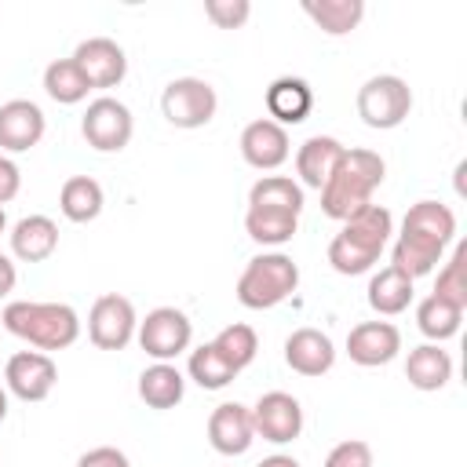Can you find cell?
Here are the masks:
<instances>
[{
    "label": "cell",
    "instance_id": "cell-1",
    "mask_svg": "<svg viewBox=\"0 0 467 467\" xmlns=\"http://www.w3.org/2000/svg\"><path fill=\"white\" fill-rule=\"evenodd\" d=\"M452 241H456V215H452V208L441 204V201H416L405 212L401 230L394 237L390 266H398L412 281L427 277L445 259V248Z\"/></svg>",
    "mask_w": 467,
    "mask_h": 467
},
{
    "label": "cell",
    "instance_id": "cell-2",
    "mask_svg": "<svg viewBox=\"0 0 467 467\" xmlns=\"http://www.w3.org/2000/svg\"><path fill=\"white\" fill-rule=\"evenodd\" d=\"M387 179V164L376 150H365V146H347L343 157L336 161L328 182L317 190L321 193V212L336 223L350 219L354 212H361L365 204H372V193L383 186Z\"/></svg>",
    "mask_w": 467,
    "mask_h": 467
},
{
    "label": "cell",
    "instance_id": "cell-3",
    "mask_svg": "<svg viewBox=\"0 0 467 467\" xmlns=\"http://www.w3.org/2000/svg\"><path fill=\"white\" fill-rule=\"evenodd\" d=\"M394 234V215L383 204H365L361 212H354L350 219H343L339 234L328 241V266L343 277H358L368 274L383 248L390 244Z\"/></svg>",
    "mask_w": 467,
    "mask_h": 467
},
{
    "label": "cell",
    "instance_id": "cell-4",
    "mask_svg": "<svg viewBox=\"0 0 467 467\" xmlns=\"http://www.w3.org/2000/svg\"><path fill=\"white\" fill-rule=\"evenodd\" d=\"M4 328L18 339H26L36 350H66L80 336V314L69 303H36V299H15L0 314Z\"/></svg>",
    "mask_w": 467,
    "mask_h": 467
},
{
    "label": "cell",
    "instance_id": "cell-5",
    "mask_svg": "<svg viewBox=\"0 0 467 467\" xmlns=\"http://www.w3.org/2000/svg\"><path fill=\"white\" fill-rule=\"evenodd\" d=\"M299 288V266L285 252H259L237 277V303L248 310H270Z\"/></svg>",
    "mask_w": 467,
    "mask_h": 467
},
{
    "label": "cell",
    "instance_id": "cell-6",
    "mask_svg": "<svg viewBox=\"0 0 467 467\" xmlns=\"http://www.w3.org/2000/svg\"><path fill=\"white\" fill-rule=\"evenodd\" d=\"M354 106H358L361 124L376 131H390L405 124V117L412 113V88L394 73H376L358 88Z\"/></svg>",
    "mask_w": 467,
    "mask_h": 467
},
{
    "label": "cell",
    "instance_id": "cell-7",
    "mask_svg": "<svg viewBox=\"0 0 467 467\" xmlns=\"http://www.w3.org/2000/svg\"><path fill=\"white\" fill-rule=\"evenodd\" d=\"M215 109H219V95L201 77H175L161 91V113L171 128H182V131L204 128L212 124Z\"/></svg>",
    "mask_w": 467,
    "mask_h": 467
},
{
    "label": "cell",
    "instance_id": "cell-8",
    "mask_svg": "<svg viewBox=\"0 0 467 467\" xmlns=\"http://www.w3.org/2000/svg\"><path fill=\"white\" fill-rule=\"evenodd\" d=\"M131 131H135V117L113 95L91 99L80 117V135L95 153H120L131 142Z\"/></svg>",
    "mask_w": 467,
    "mask_h": 467
},
{
    "label": "cell",
    "instance_id": "cell-9",
    "mask_svg": "<svg viewBox=\"0 0 467 467\" xmlns=\"http://www.w3.org/2000/svg\"><path fill=\"white\" fill-rule=\"evenodd\" d=\"M135 339L153 361H175L193 343V321L179 306H157L139 321Z\"/></svg>",
    "mask_w": 467,
    "mask_h": 467
},
{
    "label": "cell",
    "instance_id": "cell-10",
    "mask_svg": "<svg viewBox=\"0 0 467 467\" xmlns=\"http://www.w3.org/2000/svg\"><path fill=\"white\" fill-rule=\"evenodd\" d=\"M135 328H139V314L131 299L120 292L99 296L88 310V339L99 350H124L135 339Z\"/></svg>",
    "mask_w": 467,
    "mask_h": 467
},
{
    "label": "cell",
    "instance_id": "cell-11",
    "mask_svg": "<svg viewBox=\"0 0 467 467\" xmlns=\"http://www.w3.org/2000/svg\"><path fill=\"white\" fill-rule=\"evenodd\" d=\"M252 427H255V438H263L270 445L296 441L303 434V405H299V398H292L288 390L259 394V401L252 405Z\"/></svg>",
    "mask_w": 467,
    "mask_h": 467
},
{
    "label": "cell",
    "instance_id": "cell-12",
    "mask_svg": "<svg viewBox=\"0 0 467 467\" xmlns=\"http://www.w3.org/2000/svg\"><path fill=\"white\" fill-rule=\"evenodd\" d=\"M4 383L18 401H44L58 383V365L44 350H18L7 358Z\"/></svg>",
    "mask_w": 467,
    "mask_h": 467
},
{
    "label": "cell",
    "instance_id": "cell-13",
    "mask_svg": "<svg viewBox=\"0 0 467 467\" xmlns=\"http://www.w3.org/2000/svg\"><path fill=\"white\" fill-rule=\"evenodd\" d=\"M69 58L77 62V69L84 73V80H88L91 91L95 88H102V91L106 88H117L128 77V55L109 36H88V40H80Z\"/></svg>",
    "mask_w": 467,
    "mask_h": 467
},
{
    "label": "cell",
    "instance_id": "cell-14",
    "mask_svg": "<svg viewBox=\"0 0 467 467\" xmlns=\"http://www.w3.org/2000/svg\"><path fill=\"white\" fill-rule=\"evenodd\" d=\"M241 157L248 168L255 171H274L281 168L288 157H292V142H288V131L281 124H274L270 117H259V120H248L244 131H241Z\"/></svg>",
    "mask_w": 467,
    "mask_h": 467
},
{
    "label": "cell",
    "instance_id": "cell-15",
    "mask_svg": "<svg viewBox=\"0 0 467 467\" xmlns=\"http://www.w3.org/2000/svg\"><path fill=\"white\" fill-rule=\"evenodd\" d=\"M47 131V117L33 99H7L0 106V153H26Z\"/></svg>",
    "mask_w": 467,
    "mask_h": 467
},
{
    "label": "cell",
    "instance_id": "cell-16",
    "mask_svg": "<svg viewBox=\"0 0 467 467\" xmlns=\"http://www.w3.org/2000/svg\"><path fill=\"white\" fill-rule=\"evenodd\" d=\"M401 350V332L390 321H361L347 332V358L361 368L390 365Z\"/></svg>",
    "mask_w": 467,
    "mask_h": 467
},
{
    "label": "cell",
    "instance_id": "cell-17",
    "mask_svg": "<svg viewBox=\"0 0 467 467\" xmlns=\"http://www.w3.org/2000/svg\"><path fill=\"white\" fill-rule=\"evenodd\" d=\"M208 441L219 456H244L255 441L252 409L241 401H223L208 416Z\"/></svg>",
    "mask_w": 467,
    "mask_h": 467
},
{
    "label": "cell",
    "instance_id": "cell-18",
    "mask_svg": "<svg viewBox=\"0 0 467 467\" xmlns=\"http://www.w3.org/2000/svg\"><path fill=\"white\" fill-rule=\"evenodd\" d=\"M285 365L299 376H325L332 365H336V343L328 332L321 328H296L288 339H285Z\"/></svg>",
    "mask_w": 467,
    "mask_h": 467
},
{
    "label": "cell",
    "instance_id": "cell-19",
    "mask_svg": "<svg viewBox=\"0 0 467 467\" xmlns=\"http://www.w3.org/2000/svg\"><path fill=\"white\" fill-rule=\"evenodd\" d=\"M314 109V91L303 77H277L266 88V113L274 124L288 128V124H303Z\"/></svg>",
    "mask_w": 467,
    "mask_h": 467
},
{
    "label": "cell",
    "instance_id": "cell-20",
    "mask_svg": "<svg viewBox=\"0 0 467 467\" xmlns=\"http://www.w3.org/2000/svg\"><path fill=\"white\" fill-rule=\"evenodd\" d=\"M58 248V226L51 215H22L11 226V255L22 263H44Z\"/></svg>",
    "mask_w": 467,
    "mask_h": 467
},
{
    "label": "cell",
    "instance_id": "cell-21",
    "mask_svg": "<svg viewBox=\"0 0 467 467\" xmlns=\"http://www.w3.org/2000/svg\"><path fill=\"white\" fill-rule=\"evenodd\" d=\"M343 142L332 139V135H310L299 150H296V175H299V186H310V190H321L336 168V161L343 157Z\"/></svg>",
    "mask_w": 467,
    "mask_h": 467
},
{
    "label": "cell",
    "instance_id": "cell-22",
    "mask_svg": "<svg viewBox=\"0 0 467 467\" xmlns=\"http://www.w3.org/2000/svg\"><path fill=\"white\" fill-rule=\"evenodd\" d=\"M416 296V281L409 274H401L398 266H383L379 274L368 277V288H365V299L368 306L379 314V317H398L409 310Z\"/></svg>",
    "mask_w": 467,
    "mask_h": 467
},
{
    "label": "cell",
    "instance_id": "cell-23",
    "mask_svg": "<svg viewBox=\"0 0 467 467\" xmlns=\"http://www.w3.org/2000/svg\"><path fill=\"white\" fill-rule=\"evenodd\" d=\"M405 379L416 390H441L452 379V354L441 343H420L405 358Z\"/></svg>",
    "mask_w": 467,
    "mask_h": 467
},
{
    "label": "cell",
    "instance_id": "cell-24",
    "mask_svg": "<svg viewBox=\"0 0 467 467\" xmlns=\"http://www.w3.org/2000/svg\"><path fill=\"white\" fill-rule=\"evenodd\" d=\"M182 394H186V376L171 361H153V365H146L139 372V398L150 409L168 412V409H175L182 401Z\"/></svg>",
    "mask_w": 467,
    "mask_h": 467
},
{
    "label": "cell",
    "instance_id": "cell-25",
    "mask_svg": "<svg viewBox=\"0 0 467 467\" xmlns=\"http://www.w3.org/2000/svg\"><path fill=\"white\" fill-rule=\"evenodd\" d=\"M102 204H106V193L99 186V179L91 175H69L58 190V208L69 223H91L102 215Z\"/></svg>",
    "mask_w": 467,
    "mask_h": 467
},
{
    "label": "cell",
    "instance_id": "cell-26",
    "mask_svg": "<svg viewBox=\"0 0 467 467\" xmlns=\"http://www.w3.org/2000/svg\"><path fill=\"white\" fill-rule=\"evenodd\" d=\"M303 15L328 36H347L361 26L365 4L361 0H303Z\"/></svg>",
    "mask_w": 467,
    "mask_h": 467
},
{
    "label": "cell",
    "instance_id": "cell-27",
    "mask_svg": "<svg viewBox=\"0 0 467 467\" xmlns=\"http://www.w3.org/2000/svg\"><path fill=\"white\" fill-rule=\"evenodd\" d=\"M299 230V215L296 212H285V208H252L244 212V234L255 241V244H288Z\"/></svg>",
    "mask_w": 467,
    "mask_h": 467
},
{
    "label": "cell",
    "instance_id": "cell-28",
    "mask_svg": "<svg viewBox=\"0 0 467 467\" xmlns=\"http://www.w3.org/2000/svg\"><path fill=\"white\" fill-rule=\"evenodd\" d=\"M460 321H463V310L452 306L449 299L434 296V292H431L427 299H420V306H416V328H420L431 343L452 339V336L460 332Z\"/></svg>",
    "mask_w": 467,
    "mask_h": 467
},
{
    "label": "cell",
    "instance_id": "cell-29",
    "mask_svg": "<svg viewBox=\"0 0 467 467\" xmlns=\"http://www.w3.org/2000/svg\"><path fill=\"white\" fill-rule=\"evenodd\" d=\"M248 204L252 208H285V212H303V186L292 175H263L252 182L248 190Z\"/></svg>",
    "mask_w": 467,
    "mask_h": 467
},
{
    "label": "cell",
    "instance_id": "cell-30",
    "mask_svg": "<svg viewBox=\"0 0 467 467\" xmlns=\"http://www.w3.org/2000/svg\"><path fill=\"white\" fill-rule=\"evenodd\" d=\"M44 91H47V99L58 102V106H77V102L88 99L91 88H88V80H84V73L77 69L73 58H55V62H47V69H44Z\"/></svg>",
    "mask_w": 467,
    "mask_h": 467
},
{
    "label": "cell",
    "instance_id": "cell-31",
    "mask_svg": "<svg viewBox=\"0 0 467 467\" xmlns=\"http://www.w3.org/2000/svg\"><path fill=\"white\" fill-rule=\"evenodd\" d=\"M212 347L219 350V358L241 376L252 361H255V354H259V336H255V328L252 325H244V321H234V325H226V328H219V336L212 339Z\"/></svg>",
    "mask_w": 467,
    "mask_h": 467
},
{
    "label": "cell",
    "instance_id": "cell-32",
    "mask_svg": "<svg viewBox=\"0 0 467 467\" xmlns=\"http://www.w3.org/2000/svg\"><path fill=\"white\" fill-rule=\"evenodd\" d=\"M186 372L190 379L201 387V390H223L237 379V372L219 358V350L212 343H201L197 350H190V361H186Z\"/></svg>",
    "mask_w": 467,
    "mask_h": 467
},
{
    "label": "cell",
    "instance_id": "cell-33",
    "mask_svg": "<svg viewBox=\"0 0 467 467\" xmlns=\"http://www.w3.org/2000/svg\"><path fill=\"white\" fill-rule=\"evenodd\" d=\"M463 266H467V244L456 241V244H452V255L441 263L438 281H434V296L449 299V303L460 306V310H467V281H463Z\"/></svg>",
    "mask_w": 467,
    "mask_h": 467
},
{
    "label": "cell",
    "instance_id": "cell-34",
    "mask_svg": "<svg viewBox=\"0 0 467 467\" xmlns=\"http://www.w3.org/2000/svg\"><path fill=\"white\" fill-rule=\"evenodd\" d=\"M252 15L248 0H204V18L215 29H241Z\"/></svg>",
    "mask_w": 467,
    "mask_h": 467
},
{
    "label": "cell",
    "instance_id": "cell-35",
    "mask_svg": "<svg viewBox=\"0 0 467 467\" xmlns=\"http://www.w3.org/2000/svg\"><path fill=\"white\" fill-rule=\"evenodd\" d=\"M325 467H376L372 445L361 441V438H347V441H339V445L328 449Z\"/></svg>",
    "mask_w": 467,
    "mask_h": 467
},
{
    "label": "cell",
    "instance_id": "cell-36",
    "mask_svg": "<svg viewBox=\"0 0 467 467\" xmlns=\"http://www.w3.org/2000/svg\"><path fill=\"white\" fill-rule=\"evenodd\" d=\"M77 467H131V460L117 445H95L77 460Z\"/></svg>",
    "mask_w": 467,
    "mask_h": 467
},
{
    "label": "cell",
    "instance_id": "cell-37",
    "mask_svg": "<svg viewBox=\"0 0 467 467\" xmlns=\"http://www.w3.org/2000/svg\"><path fill=\"white\" fill-rule=\"evenodd\" d=\"M18 190H22V171H18V164H15L7 153H0V208H4L7 201H15Z\"/></svg>",
    "mask_w": 467,
    "mask_h": 467
},
{
    "label": "cell",
    "instance_id": "cell-38",
    "mask_svg": "<svg viewBox=\"0 0 467 467\" xmlns=\"http://www.w3.org/2000/svg\"><path fill=\"white\" fill-rule=\"evenodd\" d=\"M15 281H18V270H15L11 255L0 252V299H4L7 292H15Z\"/></svg>",
    "mask_w": 467,
    "mask_h": 467
},
{
    "label": "cell",
    "instance_id": "cell-39",
    "mask_svg": "<svg viewBox=\"0 0 467 467\" xmlns=\"http://www.w3.org/2000/svg\"><path fill=\"white\" fill-rule=\"evenodd\" d=\"M255 467H303L296 456H288V452H274V456H263Z\"/></svg>",
    "mask_w": 467,
    "mask_h": 467
},
{
    "label": "cell",
    "instance_id": "cell-40",
    "mask_svg": "<svg viewBox=\"0 0 467 467\" xmlns=\"http://www.w3.org/2000/svg\"><path fill=\"white\" fill-rule=\"evenodd\" d=\"M7 420V387H0V423Z\"/></svg>",
    "mask_w": 467,
    "mask_h": 467
},
{
    "label": "cell",
    "instance_id": "cell-41",
    "mask_svg": "<svg viewBox=\"0 0 467 467\" xmlns=\"http://www.w3.org/2000/svg\"><path fill=\"white\" fill-rule=\"evenodd\" d=\"M4 226H7V212L0 208V234H4Z\"/></svg>",
    "mask_w": 467,
    "mask_h": 467
}]
</instances>
